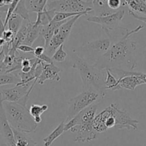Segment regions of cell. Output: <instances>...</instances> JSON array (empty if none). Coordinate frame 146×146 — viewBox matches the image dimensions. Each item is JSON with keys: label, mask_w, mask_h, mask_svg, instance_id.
Listing matches in <instances>:
<instances>
[{"label": "cell", "mask_w": 146, "mask_h": 146, "mask_svg": "<svg viewBox=\"0 0 146 146\" xmlns=\"http://www.w3.org/2000/svg\"><path fill=\"white\" fill-rule=\"evenodd\" d=\"M18 3H19V0H13V2L11 3V5H9V7L8 10H7V12L6 13L5 20H4V25H5V27H7V24H8V21L9 20L10 17H11V15L14 14V11H15V9L16 7H17Z\"/></svg>", "instance_id": "cell-27"}, {"label": "cell", "mask_w": 146, "mask_h": 146, "mask_svg": "<svg viewBox=\"0 0 146 146\" xmlns=\"http://www.w3.org/2000/svg\"><path fill=\"white\" fill-rule=\"evenodd\" d=\"M106 78L105 84L106 89H111L112 91L118 90V79L109 71V69H106Z\"/></svg>", "instance_id": "cell-24"}, {"label": "cell", "mask_w": 146, "mask_h": 146, "mask_svg": "<svg viewBox=\"0 0 146 146\" xmlns=\"http://www.w3.org/2000/svg\"><path fill=\"white\" fill-rule=\"evenodd\" d=\"M45 47L44 46H36V48H34V51L33 53V55L36 57V58H38L40 56H41L42 54H44L45 53Z\"/></svg>", "instance_id": "cell-31"}, {"label": "cell", "mask_w": 146, "mask_h": 146, "mask_svg": "<svg viewBox=\"0 0 146 146\" xmlns=\"http://www.w3.org/2000/svg\"><path fill=\"white\" fill-rule=\"evenodd\" d=\"M112 44L111 36H108L88 41L79 48H74L73 52L87 63L94 65L101 56L108 52Z\"/></svg>", "instance_id": "cell-4"}, {"label": "cell", "mask_w": 146, "mask_h": 146, "mask_svg": "<svg viewBox=\"0 0 146 146\" xmlns=\"http://www.w3.org/2000/svg\"><path fill=\"white\" fill-rule=\"evenodd\" d=\"M81 16H83V14H79V15L76 16V17L70 19L69 20H68L66 22L64 23V24H62L61 27H58L56 30L49 45L46 48L45 53L48 56L51 58L54 54V53L56 52V51L62 44H64V42L66 41L68 36H69L70 33H71L74 24Z\"/></svg>", "instance_id": "cell-8"}, {"label": "cell", "mask_w": 146, "mask_h": 146, "mask_svg": "<svg viewBox=\"0 0 146 146\" xmlns=\"http://www.w3.org/2000/svg\"><path fill=\"white\" fill-rule=\"evenodd\" d=\"M93 9L95 11L96 17H106L118 11L110 9L107 0H93Z\"/></svg>", "instance_id": "cell-16"}, {"label": "cell", "mask_w": 146, "mask_h": 146, "mask_svg": "<svg viewBox=\"0 0 146 146\" xmlns=\"http://www.w3.org/2000/svg\"><path fill=\"white\" fill-rule=\"evenodd\" d=\"M12 131L14 133L16 146H37L36 143L30 137L27 136V133L14 128H12Z\"/></svg>", "instance_id": "cell-17"}, {"label": "cell", "mask_w": 146, "mask_h": 146, "mask_svg": "<svg viewBox=\"0 0 146 146\" xmlns=\"http://www.w3.org/2000/svg\"><path fill=\"white\" fill-rule=\"evenodd\" d=\"M47 0H29L26 1V6L29 13L36 14L43 12L46 7Z\"/></svg>", "instance_id": "cell-19"}, {"label": "cell", "mask_w": 146, "mask_h": 146, "mask_svg": "<svg viewBox=\"0 0 146 146\" xmlns=\"http://www.w3.org/2000/svg\"><path fill=\"white\" fill-rule=\"evenodd\" d=\"M14 37H15V35L14 34V33L8 29L4 31L2 36V38L5 40L6 43H12Z\"/></svg>", "instance_id": "cell-29"}, {"label": "cell", "mask_w": 146, "mask_h": 146, "mask_svg": "<svg viewBox=\"0 0 146 146\" xmlns=\"http://www.w3.org/2000/svg\"><path fill=\"white\" fill-rule=\"evenodd\" d=\"M48 106L46 104L44 105H37V104H34L31 106L29 108V113L31 114L33 118L36 117H41V115L44 113L45 111L48 110Z\"/></svg>", "instance_id": "cell-25"}, {"label": "cell", "mask_w": 146, "mask_h": 146, "mask_svg": "<svg viewBox=\"0 0 146 146\" xmlns=\"http://www.w3.org/2000/svg\"><path fill=\"white\" fill-rule=\"evenodd\" d=\"M68 20H66V21H60V22H55V21H51L49 24L41 27V36H42L43 39L44 41V47H45V49L49 45L50 42H51V40L52 39L53 36H54L56 30L58 27H61L62 24H64V23L66 22Z\"/></svg>", "instance_id": "cell-14"}, {"label": "cell", "mask_w": 146, "mask_h": 146, "mask_svg": "<svg viewBox=\"0 0 146 146\" xmlns=\"http://www.w3.org/2000/svg\"><path fill=\"white\" fill-rule=\"evenodd\" d=\"M128 13H129V15L132 16L133 17H134V18L135 19L139 20V21H143V22L145 23V24H146V16L143 17V16L138 15V14H135V13L133 12L132 11H131V10H129V9H128Z\"/></svg>", "instance_id": "cell-32"}, {"label": "cell", "mask_w": 146, "mask_h": 146, "mask_svg": "<svg viewBox=\"0 0 146 146\" xmlns=\"http://www.w3.org/2000/svg\"><path fill=\"white\" fill-rule=\"evenodd\" d=\"M0 133L3 137L7 146H16L14 133L11 125L7 121L4 111L3 102L1 101V95L0 93Z\"/></svg>", "instance_id": "cell-12"}, {"label": "cell", "mask_w": 146, "mask_h": 146, "mask_svg": "<svg viewBox=\"0 0 146 146\" xmlns=\"http://www.w3.org/2000/svg\"><path fill=\"white\" fill-rule=\"evenodd\" d=\"M43 70L41 75L38 77L37 83L40 85H43L46 81L51 80L54 81H60L61 77L59 73L62 71V69L58 68L54 63L52 64H45L42 62Z\"/></svg>", "instance_id": "cell-13"}, {"label": "cell", "mask_w": 146, "mask_h": 146, "mask_svg": "<svg viewBox=\"0 0 146 146\" xmlns=\"http://www.w3.org/2000/svg\"><path fill=\"white\" fill-rule=\"evenodd\" d=\"M20 79L14 74H0V86L4 85H9V84H14L17 85L20 82Z\"/></svg>", "instance_id": "cell-22"}, {"label": "cell", "mask_w": 146, "mask_h": 146, "mask_svg": "<svg viewBox=\"0 0 146 146\" xmlns=\"http://www.w3.org/2000/svg\"><path fill=\"white\" fill-rule=\"evenodd\" d=\"M37 80L24 85H16L15 87L0 91L2 102L17 103L27 107L30 94L34 88Z\"/></svg>", "instance_id": "cell-7"}, {"label": "cell", "mask_w": 146, "mask_h": 146, "mask_svg": "<svg viewBox=\"0 0 146 146\" xmlns=\"http://www.w3.org/2000/svg\"><path fill=\"white\" fill-rule=\"evenodd\" d=\"M17 51H20L21 53H24V54H32L34 51V48L33 47L29 46L24 45V44H22V45L19 46L17 48Z\"/></svg>", "instance_id": "cell-30"}, {"label": "cell", "mask_w": 146, "mask_h": 146, "mask_svg": "<svg viewBox=\"0 0 146 146\" xmlns=\"http://www.w3.org/2000/svg\"><path fill=\"white\" fill-rule=\"evenodd\" d=\"M6 41L2 38V37H0V48H2L3 46L5 45Z\"/></svg>", "instance_id": "cell-34"}, {"label": "cell", "mask_w": 146, "mask_h": 146, "mask_svg": "<svg viewBox=\"0 0 146 146\" xmlns=\"http://www.w3.org/2000/svg\"><path fill=\"white\" fill-rule=\"evenodd\" d=\"M3 104L7 121L11 128L25 133L36 131L38 124L36 123L27 107L17 103L4 102Z\"/></svg>", "instance_id": "cell-3"}, {"label": "cell", "mask_w": 146, "mask_h": 146, "mask_svg": "<svg viewBox=\"0 0 146 146\" xmlns=\"http://www.w3.org/2000/svg\"><path fill=\"white\" fill-rule=\"evenodd\" d=\"M47 10H54L56 12L84 13L94 11L93 1L90 0H63V1H48Z\"/></svg>", "instance_id": "cell-6"}, {"label": "cell", "mask_w": 146, "mask_h": 146, "mask_svg": "<svg viewBox=\"0 0 146 146\" xmlns=\"http://www.w3.org/2000/svg\"><path fill=\"white\" fill-rule=\"evenodd\" d=\"M67 57V54L64 50V44L61 46L56 51L53 56L51 57V60L53 62H64Z\"/></svg>", "instance_id": "cell-26"}, {"label": "cell", "mask_w": 146, "mask_h": 146, "mask_svg": "<svg viewBox=\"0 0 146 146\" xmlns=\"http://www.w3.org/2000/svg\"><path fill=\"white\" fill-rule=\"evenodd\" d=\"M108 6L111 9L117 11L122 7V1L121 0H108Z\"/></svg>", "instance_id": "cell-28"}, {"label": "cell", "mask_w": 146, "mask_h": 146, "mask_svg": "<svg viewBox=\"0 0 146 146\" xmlns=\"http://www.w3.org/2000/svg\"><path fill=\"white\" fill-rule=\"evenodd\" d=\"M34 121H35V123L36 124L40 123L41 122V117H36V118H34Z\"/></svg>", "instance_id": "cell-35"}, {"label": "cell", "mask_w": 146, "mask_h": 146, "mask_svg": "<svg viewBox=\"0 0 146 146\" xmlns=\"http://www.w3.org/2000/svg\"><path fill=\"white\" fill-rule=\"evenodd\" d=\"M14 13L17 14V15L20 16L23 19L28 21V23L31 22L29 15V11L27 9V6H26V1H24V0L19 1L18 4H17V7H16L15 11H14Z\"/></svg>", "instance_id": "cell-23"}, {"label": "cell", "mask_w": 146, "mask_h": 146, "mask_svg": "<svg viewBox=\"0 0 146 146\" xmlns=\"http://www.w3.org/2000/svg\"><path fill=\"white\" fill-rule=\"evenodd\" d=\"M123 1L125 5L128 6V9L135 14L146 15V1L145 0H126Z\"/></svg>", "instance_id": "cell-18"}, {"label": "cell", "mask_w": 146, "mask_h": 146, "mask_svg": "<svg viewBox=\"0 0 146 146\" xmlns=\"http://www.w3.org/2000/svg\"><path fill=\"white\" fill-rule=\"evenodd\" d=\"M72 67L78 70L83 82L84 91L96 92L104 98L106 94L105 84L106 78V70H100L88 64L73 52L71 55Z\"/></svg>", "instance_id": "cell-2"}, {"label": "cell", "mask_w": 146, "mask_h": 146, "mask_svg": "<svg viewBox=\"0 0 146 146\" xmlns=\"http://www.w3.org/2000/svg\"><path fill=\"white\" fill-rule=\"evenodd\" d=\"M143 27V26L140 25L131 31L127 29L118 41H114L108 52L96 61L94 66L100 70L118 68L133 71L137 66L135 58L137 44L130 40V37L142 30Z\"/></svg>", "instance_id": "cell-1"}, {"label": "cell", "mask_w": 146, "mask_h": 146, "mask_svg": "<svg viewBox=\"0 0 146 146\" xmlns=\"http://www.w3.org/2000/svg\"><path fill=\"white\" fill-rule=\"evenodd\" d=\"M41 27L42 26L36 25L34 22L27 23L28 31L23 44L31 46L34 41L38 38L39 36H41Z\"/></svg>", "instance_id": "cell-15"}, {"label": "cell", "mask_w": 146, "mask_h": 146, "mask_svg": "<svg viewBox=\"0 0 146 146\" xmlns=\"http://www.w3.org/2000/svg\"><path fill=\"white\" fill-rule=\"evenodd\" d=\"M113 113L115 120V127L117 129H133L138 128V124L139 121L134 120L130 116L126 111L119 109L115 104H113Z\"/></svg>", "instance_id": "cell-10"}, {"label": "cell", "mask_w": 146, "mask_h": 146, "mask_svg": "<svg viewBox=\"0 0 146 146\" xmlns=\"http://www.w3.org/2000/svg\"><path fill=\"white\" fill-rule=\"evenodd\" d=\"M121 78L118 81V90L128 89L134 91L137 86L144 84L143 80L137 76L136 71H121Z\"/></svg>", "instance_id": "cell-11"}, {"label": "cell", "mask_w": 146, "mask_h": 146, "mask_svg": "<svg viewBox=\"0 0 146 146\" xmlns=\"http://www.w3.org/2000/svg\"><path fill=\"white\" fill-rule=\"evenodd\" d=\"M64 126H65V122L62 121L58 126L56 127V128L46 138H45L44 139V146H51L52 145L53 142H54L55 140H56L57 138L59 136H61L64 131Z\"/></svg>", "instance_id": "cell-20"}, {"label": "cell", "mask_w": 146, "mask_h": 146, "mask_svg": "<svg viewBox=\"0 0 146 146\" xmlns=\"http://www.w3.org/2000/svg\"><path fill=\"white\" fill-rule=\"evenodd\" d=\"M23 21H24V19L20 16L17 15V14L14 13L11 15V17H10L9 20L8 21V24H7L8 30L14 33V35L16 36L19 30L22 27Z\"/></svg>", "instance_id": "cell-21"}, {"label": "cell", "mask_w": 146, "mask_h": 146, "mask_svg": "<svg viewBox=\"0 0 146 146\" xmlns=\"http://www.w3.org/2000/svg\"><path fill=\"white\" fill-rule=\"evenodd\" d=\"M0 71H1V66H0Z\"/></svg>", "instance_id": "cell-36"}, {"label": "cell", "mask_w": 146, "mask_h": 146, "mask_svg": "<svg viewBox=\"0 0 146 146\" xmlns=\"http://www.w3.org/2000/svg\"><path fill=\"white\" fill-rule=\"evenodd\" d=\"M6 31V27L4 25V22L3 21L1 17L0 16V37H2L3 34Z\"/></svg>", "instance_id": "cell-33"}, {"label": "cell", "mask_w": 146, "mask_h": 146, "mask_svg": "<svg viewBox=\"0 0 146 146\" xmlns=\"http://www.w3.org/2000/svg\"><path fill=\"white\" fill-rule=\"evenodd\" d=\"M125 6L124 1H122V7L113 14L106 17H90L87 19V21L100 24L104 31H113L118 29V25L125 16Z\"/></svg>", "instance_id": "cell-9"}, {"label": "cell", "mask_w": 146, "mask_h": 146, "mask_svg": "<svg viewBox=\"0 0 146 146\" xmlns=\"http://www.w3.org/2000/svg\"><path fill=\"white\" fill-rule=\"evenodd\" d=\"M101 99L103 98L98 93L91 91H83L68 101V107L66 113V121L68 122L80 112Z\"/></svg>", "instance_id": "cell-5"}]
</instances>
